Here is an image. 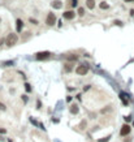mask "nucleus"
<instances>
[{"label":"nucleus","mask_w":134,"mask_h":142,"mask_svg":"<svg viewBox=\"0 0 134 142\" xmlns=\"http://www.w3.org/2000/svg\"><path fill=\"white\" fill-rule=\"evenodd\" d=\"M17 41H18V35L16 33H10V34H8L7 39H5V43H7L8 47H12L17 43Z\"/></svg>","instance_id":"f257e3e1"},{"label":"nucleus","mask_w":134,"mask_h":142,"mask_svg":"<svg viewBox=\"0 0 134 142\" xmlns=\"http://www.w3.org/2000/svg\"><path fill=\"white\" fill-rule=\"evenodd\" d=\"M87 72H89V65L87 64H81L75 68V73L78 76H85V74H87Z\"/></svg>","instance_id":"f03ea898"},{"label":"nucleus","mask_w":134,"mask_h":142,"mask_svg":"<svg viewBox=\"0 0 134 142\" xmlns=\"http://www.w3.org/2000/svg\"><path fill=\"white\" fill-rule=\"evenodd\" d=\"M55 22H56L55 13H48L47 14V18H46V25H47V26H54Z\"/></svg>","instance_id":"7ed1b4c3"},{"label":"nucleus","mask_w":134,"mask_h":142,"mask_svg":"<svg viewBox=\"0 0 134 142\" xmlns=\"http://www.w3.org/2000/svg\"><path fill=\"white\" fill-rule=\"evenodd\" d=\"M130 130H132L130 125H128V124H124V125L121 127V129H120V136L125 137V136H128V134L130 133Z\"/></svg>","instance_id":"20e7f679"},{"label":"nucleus","mask_w":134,"mask_h":142,"mask_svg":"<svg viewBox=\"0 0 134 142\" xmlns=\"http://www.w3.org/2000/svg\"><path fill=\"white\" fill-rule=\"evenodd\" d=\"M50 52L48 51H44V52H38L37 55H35V59L37 60H46V59H48L50 58Z\"/></svg>","instance_id":"39448f33"},{"label":"nucleus","mask_w":134,"mask_h":142,"mask_svg":"<svg viewBox=\"0 0 134 142\" xmlns=\"http://www.w3.org/2000/svg\"><path fill=\"white\" fill-rule=\"evenodd\" d=\"M74 16H75L74 10H67V12H64V13H63V17H64V20H68V21L73 20V18H74Z\"/></svg>","instance_id":"423d86ee"},{"label":"nucleus","mask_w":134,"mask_h":142,"mask_svg":"<svg viewBox=\"0 0 134 142\" xmlns=\"http://www.w3.org/2000/svg\"><path fill=\"white\" fill-rule=\"evenodd\" d=\"M22 27H24V22H22L21 18H18V20L16 21V30H17V33H21L22 31Z\"/></svg>","instance_id":"0eeeda50"},{"label":"nucleus","mask_w":134,"mask_h":142,"mask_svg":"<svg viewBox=\"0 0 134 142\" xmlns=\"http://www.w3.org/2000/svg\"><path fill=\"white\" fill-rule=\"evenodd\" d=\"M51 7L54 8V9H60L63 7V3L60 1V0H55V1L51 3Z\"/></svg>","instance_id":"6e6552de"},{"label":"nucleus","mask_w":134,"mask_h":142,"mask_svg":"<svg viewBox=\"0 0 134 142\" xmlns=\"http://www.w3.org/2000/svg\"><path fill=\"white\" fill-rule=\"evenodd\" d=\"M86 7L89 9H94L95 8V0H86Z\"/></svg>","instance_id":"1a4fd4ad"},{"label":"nucleus","mask_w":134,"mask_h":142,"mask_svg":"<svg viewBox=\"0 0 134 142\" xmlns=\"http://www.w3.org/2000/svg\"><path fill=\"white\" fill-rule=\"evenodd\" d=\"M120 98H121V100H122V103H124L125 106H128V103H129V102H128V94L121 93V94H120Z\"/></svg>","instance_id":"9d476101"},{"label":"nucleus","mask_w":134,"mask_h":142,"mask_svg":"<svg viewBox=\"0 0 134 142\" xmlns=\"http://www.w3.org/2000/svg\"><path fill=\"white\" fill-rule=\"evenodd\" d=\"M78 112H79V108H78V106H77V104L70 106V113H73V115H77Z\"/></svg>","instance_id":"9b49d317"},{"label":"nucleus","mask_w":134,"mask_h":142,"mask_svg":"<svg viewBox=\"0 0 134 142\" xmlns=\"http://www.w3.org/2000/svg\"><path fill=\"white\" fill-rule=\"evenodd\" d=\"M72 69H73V65H72L70 63H68V64H65V65H64V72H65V73L72 72Z\"/></svg>","instance_id":"f8f14e48"},{"label":"nucleus","mask_w":134,"mask_h":142,"mask_svg":"<svg viewBox=\"0 0 134 142\" xmlns=\"http://www.w3.org/2000/svg\"><path fill=\"white\" fill-rule=\"evenodd\" d=\"M77 59H78V56H77V55H73V54L67 56V60H68V61H75Z\"/></svg>","instance_id":"ddd939ff"},{"label":"nucleus","mask_w":134,"mask_h":142,"mask_svg":"<svg viewBox=\"0 0 134 142\" xmlns=\"http://www.w3.org/2000/svg\"><path fill=\"white\" fill-rule=\"evenodd\" d=\"M99 8H100V9H108V8H109V5H108L106 1H102L100 4H99Z\"/></svg>","instance_id":"4468645a"},{"label":"nucleus","mask_w":134,"mask_h":142,"mask_svg":"<svg viewBox=\"0 0 134 142\" xmlns=\"http://www.w3.org/2000/svg\"><path fill=\"white\" fill-rule=\"evenodd\" d=\"M25 89H26V91H27V93H31V90H33L31 86H30V83H27V82L25 83Z\"/></svg>","instance_id":"2eb2a0df"},{"label":"nucleus","mask_w":134,"mask_h":142,"mask_svg":"<svg viewBox=\"0 0 134 142\" xmlns=\"http://www.w3.org/2000/svg\"><path fill=\"white\" fill-rule=\"evenodd\" d=\"M111 138V136H107V137H104V138H100V140H98V142H108Z\"/></svg>","instance_id":"dca6fc26"},{"label":"nucleus","mask_w":134,"mask_h":142,"mask_svg":"<svg viewBox=\"0 0 134 142\" xmlns=\"http://www.w3.org/2000/svg\"><path fill=\"white\" fill-rule=\"evenodd\" d=\"M13 64H14V61H5V63H3V67H10Z\"/></svg>","instance_id":"f3484780"},{"label":"nucleus","mask_w":134,"mask_h":142,"mask_svg":"<svg viewBox=\"0 0 134 142\" xmlns=\"http://www.w3.org/2000/svg\"><path fill=\"white\" fill-rule=\"evenodd\" d=\"M77 13H78V16L82 17V16L85 14V9H83V8H78V12H77Z\"/></svg>","instance_id":"a211bd4d"},{"label":"nucleus","mask_w":134,"mask_h":142,"mask_svg":"<svg viewBox=\"0 0 134 142\" xmlns=\"http://www.w3.org/2000/svg\"><path fill=\"white\" fill-rule=\"evenodd\" d=\"M112 111V108H111V107H108V108H103L102 110V113H107V112H111Z\"/></svg>","instance_id":"6ab92c4d"},{"label":"nucleus","mask_w":134,"mask_h":142,"mask_svg":"<svg viewBox=\"0 0 134 142\" xmlns=\"http://www.w3.org/2000/svg\"><path fill=\"white\" fill-rule=\"evenodd\" d=\"M0 110H1V111H5V110H7L5 104H4V103H1V102H0Z\"/></svg>","instance_id":"aec40b11"},{"label":"nucleus","mask_w":134,"mask_h":142,"mask_svg":"<svg viewBox=\"0 0 134 142\" xmlns=\"http://www.w3.org/2000/svg\"><path fill=\"white\" fill-rule=\"evenodd\" d=\"M70 4H72V7H73V8H74V7H77L78 0H72V3H70Z\"/></svg>","instance_id":"412c9836"},{"label":"nucleus","mask_w":134,"mask_h":142,"mask_svg":"<svg viewBox=\"0 0 134 142\" xmlns=\"http://www.w3.org/2000/svg\"><path fill=\"white\" fill-rule=\"evenodd\" d=\"M29 21H30V22H31L33 25H38V21H37L35 18H30V20H29Z\"/></svg>","instance_id":"4be33fe9"},{"label":"nucleus","mask_w":134,"mask_h":142,"mask_svg":"<svg viewBox=\"0 0 134 142\" xmlns=\"http://www.w3.org/2000/svg\"><path fill=\"white\" fill-rule=\"evenodd\" d=\"M124 119H125V123H129V121H132V116H125Z\"/></svg>","instance_id":"5701e85b"},{"label":"nucleus","mask_w":134,"mask_h":142,"mask_svg":"<svg viewBox=\"0 0 134 142\" xmlns=\"http://www.w3.org/2000/svg\"><path fill=\"white\" fill-rule=\"evenodd\" d=\"M5 133H7V130L4 128H0V134H5Z\"/></svg>","instance_id":"b1692460"},{"label":"nucleus","mask_w":134,"mask_h":142,"mask_svg":"<svg viewBox=\"0 0 134 142\" xmlns=\"http://www.w3.org/2000/svg\"><path fill=\"white\" fill-rule=\"evenodd\" d=\"M115 24L119 25V26H122V22H121V21H115Z\"/></svg>","instance_id":"393cba45"},{"label":"nucleus","mask_w":134,"mask_h":142,"mask_svg":"<svg viewBox=\"0 0 134 142\" xmlns=\"http://www.w3.org/2000/svg\"><path fill=\"white\" fill-rule=\"evenodd\" d=\"M22 99H24V102L26 103V102H27V96L26 95H22Z\"/></svg>","instance_id":"a878e982"},{"label":"nucleus","mask_w":134,"mask_h":142,"mask_svg":"<svg viewBox=\"0 0 134 142\" xmlns=\"http://www.w3.org/2000/svg\"><path fill=\"white\" fill-rule=\"evenodd\" d=\"M124 142H132V138L128 137V138H125V140H124Z\"/></svg>","instance_id":"bb28decb"},{"label":"nucleus","mask_w":134,"mask_h":142,"mask_svg":"<svg viewBox=\"0 0 134 142\" xmlns=\"http://www.w3.org/2000/svg\"><path fill=\"white\" fill-rule=\"evenodd\" d=\"M37 108H40V100H38V103H37Z\"/></svg>","instance_id":"cd10ccee"},{"label":"nucleus","mask_w":134,"mask_h":142,"mask_svg":"<svg viewBox=\"0 0 134 142\" xmlns=\"http://www.w3.org/2000/svg\"><path fill=\"white\" fill-rule=\"evenodd\" d=\"M134 0H125V3H133Z\"/></svg>","instance_id":"c85d7f7f"},{"label":"nucleus","mask_w":134,"mask_h":142,"mask_svg":"<svg viewBox=\"0 0 134 142\" xmlns=\"http://www.w3.org/2000/svg\"><path fill=\"white\" fill-rule=\"evenodd\" d=\"M130 16H134V9H132V10H130Z\"/></svg>","instance_id":"c756f323"},{"label":"nucleus","mask_w":134,"mask_h":142,"mask_svg":"<svg viewBox=\"0 0 134 142\" xmlns=\"http://www.w3.org/2000/svg\"><path fill=\"white\" fill-rule=\"evenodd\" d=\"M0 141H1V142H3V141H4V138H3V137H1V136H0Z\"/></svg>","instance_id":"7c9ffc66"},{"label":"nucleus","mask_w":134,"mask_h":142,"mask_svg":"<svg viewBox=\"0 0 134 142\" xmlns=\"http://www.w3.org/2000/svg\"><path fill=\"white\" fill-rule=\"evenodd\" d=\"M0 22H1V18H0Z\"/></svg>","instance_id":"2f4dec72"},{"label":"nucleus","mask_w":134,"mask_h":142,"mask_svg":"<svg viewBox=\"0 0 134 142\" xmlns=\"http://www.w3.org/2000/svg\"><path fill=\"white\" fill-rule=\"evenodd\" d=\"M133 124H134V123H133Z\"/></svg>","instance_id":"473e14b6"}]
</instances>
